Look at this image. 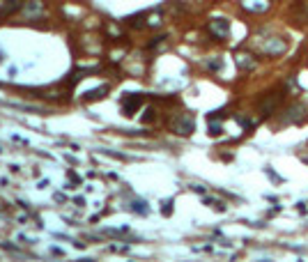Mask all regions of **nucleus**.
I'll return each instance as SVG.
<instances>
[{
    "label": "nucleus",
    "mask_w": 308,
    "mask_h": 262,
    "mask_svg": "<svg viewBox=\"0 0 308 262\" xmlns=\"http://www.w3.org/2000/svg\"><path fill=\"white\" fill-rule=\"evenodd\" d=\"M170 127H172V131H175L177 136H191L193 129H196V122H193L191 115H182V118H177Z\"/></svg>",
    "instance_id": "nucleus-1"
},
{
    "label": "nucleus",
    "mask_w": 308,
    "mask_h": 262,
    "mask_svg": "<svg viewBox=\"0 0 308 262\" xmlns=\"http://www.w3.org/2000/svg\"><path fill=\"white\" fill-rule=\"evenodd\" d=\"M141 106H143V97L141 95H127L125 97V106H122V113L131 118V115L136 113Z\"/></svg>",
    "instance_id": "nucleus-2"
},
{
    "label": "nucleus",
    "mask_w": 308,
    "mask_h": 262,
    "mask_svg": "<svg viewBox=\"0 0 308 262\" xmlns=\"http://www.w3.org/2000/svg\"><path fill=\"white\" fill-rule=\"evenodd\" d=\"M279 102H281V97L276 95V92H272L269 97H265V99L260 102L262 115H265V118H267V115H272V113H274V108H276V104H279Z\"/></svg>",
    "instance_id": "nucleus-3"
},
{
    "label": "nucleus",
    "mask_w": 308,
    "mask_h": 262,
    "mask_svg": "<svg viewBox=\"0 0 308 262\" xmlns=\"http://www.w3.org/2000/svg\"><path fill=\"white\" fill-rule=\"evenodd\" d=\"M209 32H212L216 39H228V21H212L209 23Z\"/></svg>",
    "instance_id": "nucleus-4"
},
{
    "label": "nucleus",
    "mask_w": 308,
    "mask_h": 262,
    "mask_svg": "<svg viewBox=\"0 0 308 262\" xmlns=\"http://www.w3.org/2000/svg\"><path fill=\"white\" fill-rule=\"evenodd\" d=\"M21 7H23V0H5L0 5V16H9V14L18 12Z\"/></svg>",
    "instance_id": "nucleus-5"
},
{
    "label": "nucleus",
    "mask_w": 308,
    "mask_h": 262,
    "mask_svg": "<svg viewBox=\"0 0 308 262\" xmlns=\"http://www.w3.org/2000/svg\"><path fill=\"white\" fill-rule=\"evenodd\" d=\"M304 115H306V108H304L302 104H292L290 111L285 113V120H288V122H292V120H302Z\"/></svg>",
    "instance_id": "nucleus-6"
},
{
    "label": "nucleus",
    "mask_w": 308,
    "mask_h": 262,
    "mask_svg": "<svg viewBox=\"0 0 308 262\" xmlns=\"http://www.w3.org/2000/svg\"><path fill=\"white\" fill-rule=\"evenodd\" d=\"M106 95H108V88L104 85V88H97V90H90V92H85V95H83V102H92V99H104Z\"/></svg>",
    "instance_id": "nucleus-7"
},
{
    "label": "nucleus",
    "mask_w": 308,
    "mask_h": 262,
    "mask_svg": "<svg viewBox=\"0 0 308 262\" xmlns=\"http://www.w3.org/2000/svg\"><path fill=\"white\" fill-rule=\"evenodd\" d=\"M131 207L136 209V212H141V214H143V216L148 214V205L143 203V200H138V203H134V205H131Z\"/></svg>",
    "instance_id": "nucleus-8"
},
{
    "label": "nucleus",
    "mask_w": 308,
    "mask_h": 262,
    "mask_svg": "<svg viewBox=\"0 0 308 262\" xmlns=\"http://www.w3.org/2000/svg\"><path fill=\"white\" fill-rule=\"evenodd\" d=\"M172 212V200H168V203H163V216H170Z\"/></svg>",
    "instance_id": "nucleus-9"
},
{
    "label": "nucleus",
    "mask_w": 308,
    "mask_h": 262,
    "mask_svg": "<svg viewBox=\"0 0 308 262\" xmlns=\"http://www.w3.org/2000/svg\"><path fill=\"white\" fill-rule=\"evenodd\" d=\"M209 133H212V136H219V133H221V127L219 125H212V127H209Z\"/></svg>",
    "instance_id": "nucleus-10"
},
{
    "label": "nucleus",
    "mask_w": 308,
    "mask_h": 262,
    "mask_svg": "<svg viewBox=\"0 0 308 262\" xmlns=\"http://www.w3.org/2000/svg\"><path fill=\"white\" fill-rule=\"evenodd\" d=\"M152 111H148V113H145V115H143V122H150V120H152Z\"/></svg>",
    "instance_id": "nucleus-11"
}]
</instances>
